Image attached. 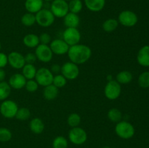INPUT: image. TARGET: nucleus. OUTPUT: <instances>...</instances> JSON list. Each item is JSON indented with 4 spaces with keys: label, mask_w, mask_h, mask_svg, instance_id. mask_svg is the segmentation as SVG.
Instances as JSON below:
<instances>
[{
    "label": "nucleus",
    "mask_w": 149,
    "mask_h": 148,
    "mask_svg": "<svg viewBox=\"0 0 149 148\" xmlns=\"http://www.w3.org/2000/svg\"><path fill=\"white\" fill-rule=\"evenodd\" d=\"M67 54L70 61L79 65L84 64L90 59L92 50L87 45L78 44L70 46Z\"/></svg>",
    "instance_id": "obj_1"
},
{
    "label": "nucleus",
    "mask_w": 149,
    "mask_h": 148,
    "mask_svg": "<svg viewBox=\"0 0 149 148\" xmlns=\"http://www.w3.org/2000/svg\"><path fill=\"white\" fill-rule=\"evenodd\" d=\"M115 133L121 139H130L135 133V127L132 123L126 120H121L115 126Z\"/></svg>",
    "instance_id": "obj_2"
},
{
    "label": "nucleus",
    "mask_w": 149,
    "mask_h": 148,
    "mask_svg": "<svg viewBox=\"0 0 149 148\" xmlns=\"http://www.w3.org/2000/svg\"><path fill=\"white\" fill-rule=\"evenodd\" d=\"M35 16H36V23L42 27H49L55 22V17L50 10L47 9H42L40 11L35 14Z\"/></svg>",
    "instance_id": "obj_3"
},
{
    "label": "nucleus",
    "mask_w": 149,
    "mask_h": 148,
    "mask_svg": "<svg viewBox=\"0 0 149 148\" xmlns=\"http://www.w3.org/2000/svg\"><path fill=\"white\" fill-rule=\"evenodd\" d=\"M68 139L72 144L75 145H81L87 140V133L82 128H71L68 132Z\"/></svg>",
    "instance_id": "obj_4"
},
{
    "label": "nucleus",
    "mask_w": 149,
    "mask_h": 148,
    "mask_svg": "<svg viewBox=\"0 0 149 148\" xmlns=\"http://www.w3.org/2000/svg\"><path fill=\"white\" fill-rule=\"evenodd\" d=\"M122 92V86L116 80L108 81L104 88L105 97L109 100H115L119 97Z\"/></svg>",
    "instance_id": "obj_5"
},
{
    "label": "nucleus",
    "mask_w": 149,
    "mask_h": 148,
    "mask_svg": "<svg viewBox=\"0 0 149 148\" xmlns=\"http://www.w3.org/2000/svg\"><path fill=\"white\" fill-rule=\"evenodd\" d=\"M50 11L55 17L63 18L69 12L68 1L65 0H53L51 3Z\"/></svg>",
    "instance_id": "obj_6"
},
{
    "label": "nucleus",
    "mask_w": 149,
    "mask_h": 148,
    "mask_svg": "<svg viewBox=\"0 0 149 148\" xmlns=\"http://www.w3.org/2000/svg\"><path fill=\"white\" fill-rule=\"evenodd\" d=\"M17 103L11 100H5L2 101L0 105V113L6 118H13L18 110Z\"/></svg>",
    "instance_id": "obj_7"
},
{
    "label": "nucleus",
    "mask_w": 149,
    "mask_h": 148,
    "mask_svg": "<svg viewBox=\"0 0 149 148\" xmlns=\"http://www.w3.org/2000/svg\"><path fill=\"white\" fill-rule=\"evenodd\" d=\"M53 77V73L51 72L49 68L42 67L37 70L34 79L39 86L45 87L52 84Z\"/></svg>",
    "instance_id": "obj_8"
},
{
    "label": "nucleus",
    "mask_w": 149,
    "mask_h": 148,
    "mask_svg": "<svg viewBox=\"0 0 149 148\" xmlns=\"http://www.w3.org/2000/svg\"><path fill=\"white\" fill-rule=\"evenodd\" d=\"M118 22L125 27H133L138 23V17L136 13L131 10H123L118 16Z\"/></svg>",
    "instance_id": "obj_9"
},
{
    "label": "nucleus",
    "mask_w": 149,
    "mask_h": 148,
    "mask_svg": "<svg viewBox=\"0 0 149 148\" xmlns=\"http://www.w3.org/2000/svg\"><path fill=\"white\" fill-rule=\"evenodd\" d=\"M79 68L78 65L71 62H66L61 66V73L67 80H75L79 75Z\"/></svg>",
    "instance_id": "obj_10"
},
{
    "label": "nucleus",
    "mask_w": 149,
    "mask_h": 148,
    "mask_svg": "<svg viewBox=\"0 0 149 148\" xmlns=\"http://www.w3.org/2000/svg\"><path fill=\"white\" fill-rule=\"evenodd\" d=\"M63 39L69 46L78 44L81 40V33L77 28H66L63 33Z\"/></svg>",
    "instance_id": "obj_11"
},
{
    "label": "nucleus",
    "mask_w": 149,
    "mask_h": 148,
    "mask_svg": "<svg viewBox=\"0 0 149 148\" xmlns=\"http://www.w3.org/2000/svg\"><path fill=\"white\" fill-rule=\"evenodd\" d=\"M35 55L38 60L42 62H49L53 57V53L49 45L39 44L36 47Z\"/></svg>",
    "instance_id": "obj_12"
},
{
    "label": "nucleus",
    "mask_w": 149,
    "mask_h": 148,
    "mask_svg": "<svg viewBox=\"0 0 149 148\" xmlns=\"http://www.w3.org/2000/svg\"><path fill=\"white\" fill-rule=\"evenodd\" d=\"M8 64L14 69H22L23 67L26 65L24 56L18 52L13 51L11 52L8 55Z\"/></svg>",
    "instance_id": "obj_13"
},
{
    "label": "nucleus",
    "mask_w": 149,
    "mask_h": 148,
    "mask_svg": "<svg viewBox=\"0 0 149 148\" xmlns=\"http://www.w3.org/2000/svg\"><path fill=\"white\" fill-rule=\"evenodd\" d=\"M49 46L52 53L57 55H63L67 54L70 47L63 39H56L51 41Z\"/></svg>",
    "instance_id": "obj_14"
},
{
    "label": "nucleus",
    "mask_w": 149,
    "mask_h": 148,
    "mask_svg": "<svg viewBox=\"0 0 149 148\" xmlns=\"http://www.w3.org/2000/svg\"><path fill=\"white\" fill-rule=\"evenodd\" d=\"M26 81L27 80L22 73H15L10 76L8 84L14 89H21L25 87Z\"/></svg>",
    "instance_id": "obj_15"
},
{
    "label": "nucleus",
    "mask_w": 149,
    "mask_h": 148,
    "mask_svg": "<svg viewBox=\"0 0 149 148\" xmlns=\"http://www.w3.org/2000/svg\"><path fill=\"white\" fill-rule=\"evenodd\" d=\"M137 61L143 67H149V45H145L139 49Z\"/></svg>",
    "instance_id": "obj_16"
},
{
    "label": "nucleus",
    "mask_w": 149,
    "mask_h": 148,
    "mask_svg": "<svg viewBox=\"0 0 149 148\" xmlns=\"http://www.w3.org/2000/svg\"><path fill=\"white\" fill-rule=\"evenodd\" d=\"M43 0H26L25 1V8L28 12L36 14L38 12L43 9Z\"/></svg>",
    "instance_id": "obj_17"
},
{
    "label": "nucleus",
    "mask_w": 149,
    "mask_h": 148,
    "mask_svg": "<svg viewBox=\"0 0 149 148\" xmlns=\"http://www.w3.org/2000/svg\"><path fill=\"white\" fill-rule=\"evenodd\" d=\"M86 7L93 12H100L106 5V0H84Z\"/></svg>",
    "instance_id": "obj_18"
},
{
    "label": "nucleus",
    "mask_w": 149,
    "mask_h": 148,
    "mask_svg": "<svg viewBox=\"0 0 149 148\" xmlns=\"http://www.w3.org/2000/svg\"><path fill=\"white\" fill-rule=\"evenodd\" d=\"M63 23L66 28H77L79 26L80 18L78 14L69 12L63 17Z\"/></svg>",
    "instance_id": "obj_19"
},
{
    "label": "nucleus",
    "mask_w": 149,
    "mask_h": 148,
    "mask_svg": "<svg viewBox=\"0 0 149 148\" xmlns=\"http://www.w3.org/2000/svg\"><path fill=\"white\" fill-rule=\"evenodd\" d=\"M29 128L32 133L35 134H40L45 130V126L42 119L39 118H34L30 121Z\"/></svg>",
    "instance_id": "obj_20"
},
{
    "label": "nucleus",
    "mask_w": 149,
    "mask_h": 148,
    "mask_svg": "<svg viewBox=\"0 0 149 148\" xmlns=\"http://www.w3.org/2000/svg\"><path fill=\"white\" fill-rule=\"evenodd\" d=\"M59 94V89L57 88L53 84H50L45 86L43 90V97L47 100H54L57 98Z\"/></svg>",
    "instance_id": "obj_21"
},
{
    "label": "nucleus",
    "mask_w": 149,
    "mask_h": 148,
    "mask_svg": "<svg viewBox=\"0 0 149 148\" xmlns=\"http://www.w3.org/2000/svg\"><path fill=\"white\" fill-rule=\"evenodd\" d=\"M23 44L29 48H36L40 44L39 36L34 33H29L23 37Z\"/></svg>",
    "instance_id": "obj_22"
},
{
    "label": "nucleus",
    "mask_w": 149,
    "mask_h": 148,
    "mask_svg": "<svg viewBox=\"0 0 149 148\" xmlns=\"http://www.w3.org/2000/svg\"><path fill=\"white\" fill-rule=\"evenodd\" d=\"M36 67L33 64H26L22 68V74L26 80L33 79L36 73Z\"/></svg>",
    "instance_id": "obj_23"
},
{
    "label": "nucleus",
    "mask_w": 149,
    "mask_h": 148,
    "mask_svg": "<svg viewBox=\"0 0 149 148\" xmlns=\"http://www.w3.org/2000/svg\"><path fill=\"white\" fill-rule=\"evenodd\" d=\"M132 73L128 71H122L117 73L116 81L120 84H127L132 81Z\"/></svg>",
    "instance_id": "obj_24"
},
{
    "label": "nucleus",
    "mask_w": 149,
    "mask_h": 148,
    "mask_svg": "<svg viewBox=\"0 0 149 148\" xmlns=\"http://www.w3.org/2000/svg\"><path fill=\"white\" fill-rule=\"evenodd\" d=\"M119 26V22L117 20L113 18H109L105 20L102 25V28L104 31L110 33L116 30Z\"/></svg>",
    "instance_id": "obj_25"
},
{
    "label": "nucleus",
    "mask_w": 149,
    "mask_h": 148,
    "mask_svg": "<svg viewBox=\"0 0 149 148\" xmlns=\"http://www.w3.org/2000/svg\"><path fill=\"white\" fill-rule=\"evenodd\" d=\"M11 89L8 82L4 81L0 82V101L7 100L11 94Z\"/></svg>",
    "instance_id": "obj_26"
},
{
    "label": "nucleus",
    "mask_w": 149,
    "mask_h": 148,
    "mask_svg": "<svg viewBox=\"0 0 149 148\" xmlns=\"http://www.w3.org/2000/svg\"><path fill=\"white\" fill-rule=\"evenodd\" d=\"M108 118L111 120L113 123H119V121H121L122 119V113L120 110L118 108H113L110 109L108 112Z\"/></svg>",
    "instance_id": "obj_27"
},
{
    "label": "nucleus",
    "mask_w": 149,
    "mask_h": 148,
    "mask_svg": "<svg viewBox=\"0 0 149 148\" xmlns=\"http://www.w3.org/2000/svg\"><path fill=\"white\" fill-rule=\"evenodd\" d=\"M68 4L70 12L78 14L83 8V3L81 0H71L68 1Z\"/></svg>",
    "instance_id": "obj_28"
},
{
    "label": "nucleus",
    "mask_w": 149,
    "mask_h": 148,
    "mask_svg": "<svg viewBox=\"0 0 149 148\" xmlns=\"http://www.w3.org/2000/svg\"><path fill=\"white\" fill-rule=\"evenodd\" d=\"M20 21L23 26L30 27L36 23V16H35V14H33V13L26 12L22 16Z\"/></svg>",
    "instance_id": "obj_29"
},
{
    "label": "nucleus",
    "mask_w": 149,
    "mask_h": 148,
    "mask_svg": "<svg viewBox=\"0 0 149 148\" xmlns=\"http://www.w3.org/2000/svg\"><path fill=\"white\" fill-rule=\"evenodd\" d=\"M31 116V111L27 107H20L17 110V113L15 115V118L20 121H25L29 119Z\"/></svg>",
    "instance_id": "obj_30"
},
{
    "label": "nucleus",
    "mask_w": 149,
    "mask_h": 148,
    "mask_svg": "<svg viewBox=\"0 0 149 148\" xmlns=\"http://www.w3.org/2000/svg\"><path fill=\"white\" fill-rule=\"evenodd\" d=\"M67 123L71 128L77 127L81 123V116L77 113H72L68 116Z\"/></svg>",
    "instance_id": "obj_31"
},
{
    "label": "nucleus",
    "mask_w": 149,
    "mask_h": 148,
    "mask_svg": "<svg viewBox=\"0 0 149 148\" xmlns=\"http://www.w3.org/2000/svg\"><path fill=\"white\" fill-rule=\"evenodd\" d=\"M68 139L63 136H58L52 141V148H68Z\"/></svg>",
    "instance_id": "obj_32"
},
{
    "label": "nucleus",
    "mask_w": 149,
    "mask_h": 148,
    "mask_svg": "<svg viewBox=\"0 0 149 148\" xmlns=\"http://www.w3.org/2000/svg\"><path fill=\"white\" fill-rule=\"evenodd\" d=\"M138 82L141 88H149V71H144L141 73L138 77Z\"/></svg>",
    "instance_id": "obj_33"
},
{
    "label": "nucleus",
    "mask_w": 149,
    "mask_h": 148,
    "mask_svg": "<svg viewBox=\"0 0 149 148\" xmlns=\"http://www.w3.org/2000/svg\"><path fill=\"white\" fill-rule=\"evenodd\" d=\"M67 84V79L62 75V74H57L54 75L52 84L57 88L61 89L65 86Z\"/></svg>",
    "instance_id": "obj_34"
},
{
    "label": "nucleus",
    "mask_w": 149,
    "mask_h": 148,
    "mask_svg": "<svg viewBox=\"0 0 149 148\" xmlns=\"http://www.w3.org/2000/svg\"><path fill=\"white\" fill-rule=\"evenodd\" d=\"M13 133L7 128H0V142H7L11 140Z\"/></svg>",
    "instance_id": "obj_35"
},
{
    "label": "nucleus",
    "mask_w": 149,
    "mask_h": 148,
    "mask_svg": "<svg viewBox=\"0 0 149 148\" xmlns=\"http://www.w3.org/2000/svg\"><path fill=\"white\" fill-rule=\"evenodd\" d=\"M39 84L36 82V80L31 79V80H27L26 83V85H25L24 88L26 89V91H28L30 93H33L36 92L38 90L39 88Z\"/></svg>",
    "instance_id": "obj_36"
},
{
    "label": "nucleus",
    "mask_w": 149,
    "mask_h": 148,
    "mask_svg": "<svg viewBox=\"0 0 149 148\" xmlns=\"http://www.w3.org/2000/svg\"><path fill=\"white\" fill-rule=\"evenodd\" d=\"M39 41H40V44H49L51 42V36L47 33H42L40 36H39Z\"/></svg>",
    "instance_id": "obj_37"
},
{
    "label": "nucleus",
    "mask_w": 149,
    "mask_h": 148,
    "mask_svg": "<svg viewBox=\"0 0 149 148\" xmlns=\"http://www.w3.org/2000/svg\"><path fill=\"white\" fill-rule=\"evenodd\" d=\"M25 58V62H26V64H33L37 60L36 59V57L35 55V54L33 53H28L26 54L24 56Z\"/></svg>",
    "instance_id": "obj_38"
},
{
    "label": "nucleus",
    "mask_w": 149,
    "mask_h": 148,
    "mask_svg": "<svg viewBox=\"0 0 149 148\" xmlns=\"http://www.w3.org/2000/svg\"><path fill=\"white\" fill-rule=\"evenodd\" d=\"M8 64L7 55L0 52V68H4Z\"/></svg>",
    "instance_id": "obj_39"
},
{
    "label": "nucleus",
    "mask_w": 149,
    "mask_h": 148,
    "mask_svg": "<svg viewBox=\"0 0 149 148\" xmlns=\"http://www.w3.org/2000/svg\"><path fill=\"white\" fill-rule=\"evenodd\" d=\"M50 71L52 73L55 74H59L61 73V66H60L58 64H53V65L51 66L50 68Z\"/></svg>",
    "instance_id": "obj_40"
},
{
    "label": "nucleus",
    "mask_w": 149,
    "mask_h": 148,
    "mask_svg": "<svg viewBox=\"0 0 149 148\" xmlns=\"http://www.w3.org/2000/svg\"><path fill=\"white\" fill-rule=\"evenodd\" d=\"M6 77V72L3 68H0V82L4 81Z\"/></svg>",
    "instance_id": "obj_41"
},
{
    "label": "nucleus",
    "mask_w": 149,
    "mask_h": 148,
    "mask_svg": "<svg viewBox=\"0 0 149 148\" xmlns=\"http://www.w3.org/2000/svg\"><path fill=\"white\" fill-rule=\"evenodd\" d=\"M102 148H111V147H109V146H105Z\"/></svg>",
    "instance_id": "obj_42"
},
{
    "label": "nucleus",
    "mask_w": 149,
    "mask_h": 148,
    "mask_svg": "<svg viewBox=\"0 0 149 148\" xmlns=\"http://www.w3.org/2000/svg\"><path fill=\"white\" fill-rule=\"evenodd\" d=\"M43 1H52L53 0H43Z\"/></svg>",
    "instance_id": "obj_43"
},
{
    "label": "nucleus",
    "mask_w": 149,
    "mask_h": 148,
    "mask_svg": "<svg viewBox=\"0 0 149 148\" xmlns=\"http://www.w3.org/2000/svg\"><path fill=\"white\" fill-rule=\"evenodd\" d=\"M1 42H0V50H1Z\"/></svg>",
    "instance_id": "obj_44"
},
{
    "label": "nucleus",
    "mask_w": 149,
    "mask_h": 148,
    "mask_svg": "<svg viewBox=\"0 0 149 148\" xmlns=\"http://www.w3.org/2000/svg\"><path fill=\"white\" fill-rule=\"evenodd\" d=\"M65 1H71V0H65Z\"/></svg>",
    "instance_id": "obj_45"
}]
</instances>
